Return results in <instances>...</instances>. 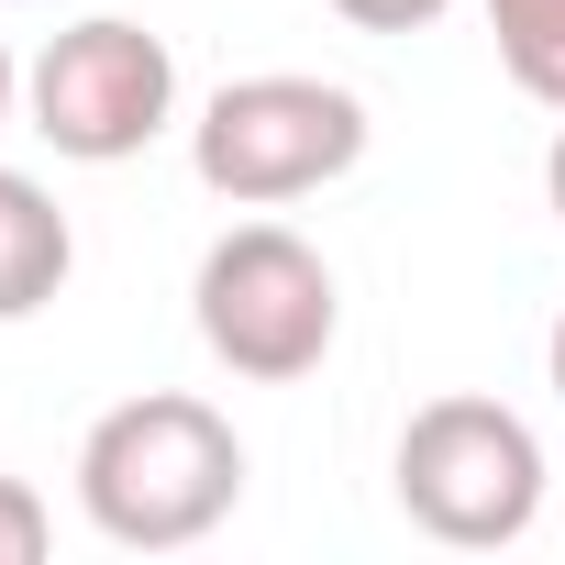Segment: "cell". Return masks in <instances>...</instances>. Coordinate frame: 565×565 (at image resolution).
Instances as JSON below:
<instances>
[{"label":"cell","instance_id":"cell-8","mask_svg":"<svg viewBox=\"0 0 565 565\" xmlns=\"http://www.w3.org/2000/svg\"><path fill=\"white\" fill-rule=\"evenodd\" d=\"M56 543V510L34 499V477H0V565H45Z\"/></svg>","mask_w":565,"mask_h":565},{"label":"cell","instance_id":"cell-12","mask_svg":"<svg viewBox=\"0 0 565 565\" xmlns=\"http://www.w3.org/2000/svg\"><path fill=\"white\" fill-rule=\"evenodd\" d=\"M23 111V67H12V45H0V122Z\"/></svg>","mask_w":565,"mask_h":565},{"label":"cell","instance_id":"cell-11","mask_svg":"<svg viewBox=\"0 0 565 565\" xmlns=\"http://www.w3.org/2000/svg\"><path fill=\"white\" fill-rule=\"evenodd\" d=\"M543 377H554V399H565V311H554V333H543Z\"/></svg>","mask_w":565,"mask_h":565},{"label":"cell","instance_id":"cell-2","mask_svg":"<svg viewBox=\"0 0 565 565\" xmlns=\"http://www.w3.org/2000/svg\"><path fill=\"white\" fill-rule=\"evenodd\" d=\"M189 167L233 211H289V200L366 167V100L344 78H300V67L222 78L189 122Z\"/></svg>","mask_w":565,"mask_h":565},{"label":"cell","instance_id":"cell-5","mask_svg":"<svg viewBox=\"0 0 565 565\" xmlns=\"http://www.w3.org/2000/svg\"><path fill=\"white\" fill-rule=\"evenodd\" d=\"M23 111H34V134H45L67 167H122V156H145V145L167 134V111H178V56H167V34H145V23H122V12H89V23H67V34L23 67Z\"/></svg>","mask_w":565,"mask_h":565},{"label":"cell","instance_id":"cell-4","mask_svg":"<svg viewBox=\"0 0 565 565\" xmlns=\"http://www.w3.org/2000/svg\"><path fill=\"white\" fill-rule=\"evenodd\" d=\"M543 444H532V422L521 411H499V399H422L411 422H399V455H388V488H399V510H411V532H433V543H455V554H499V543H521L532 521H543Z\"/></svg>","mask_w":565,"mask_h":565},{"label":"cell","instance_id":"cell-1","mask_svg":"<svg viewBox=\"0 0 565 565\" xmlns=\"http://www.w3.org/2000/svg\"><path fill=\"white\" fill-rule=\"evenodd\" d=\"M233 499H244V433L189 388H145L100 411L78 444V510L122 554H189L233 521Z\"/></svg>","mask_w":565,"mask_h":565},{"label":"cell","instance_id":"cell-9","mask_svg":"<svg viewBox=\"0 0 565 565\" xmlns=\"http://www.w3.org/2000/svg\"><path fill=\"white\" fill-rule=\"evenodd\" d=\"M333 12H344L355 34H422V23L455 12V0H333Z\"/></svg>","mask_w":565,"mask_h":565},{"label":"cell","instance_id":"cell-7","mask_svg":"<svg viewBox=\"0 0 565 565\" xmlns=\"http://www.w3.org/2000/svg\"><path fill=\"white\" fill-rule=\"evenodd\" d=\"M488 34H499V67L543 111H565V0H488Z\"/></svg>","mask_w":565,"mask_h":565},{"label":"cell","instance_id":"cell-6","mask_svg":"<svg viewBox=\"0 0 565 565\" xmlns=\"http://www.w3.org/2000/svg\"><path fill=\"white\" fill-rule=\"evenodd\" d=\"M67 266H78V233H67L56 189L23 178V167H0V322H34L67 289Z\"/></svg>","mask_w":565,"mask_h":565},{"label":"cell","instance_id":"cell-10","mask_svg":"<svg viewBox=\"0 0 565 565\" xmlns=\"http://www.w3.org/2000/svg\"><path fill=\"white\" fill-rule=\"evenodd\" d=\"M543 200H554V222H565V122H554V156H543Z\"/></svg>","mask_w":565,"mask_h":565},{"label":"cell","instance_id":"cell-3","mask_svg":"<svg viewBox=\"0 0 565 565\" xmlns=\"http://www.w3.org/2000/svg\"><path fill=\"white\" fill-rule=\"evenodd\" d=\"M189 311H200V344L211 366L255 377V388H289L333 355L344 333V289H333V255L289 222H233L200 277H189Z\"/></svg>","mask_w":565,"mask_h":565}]
</instances>
